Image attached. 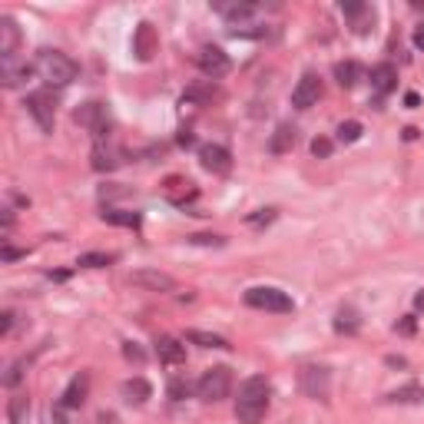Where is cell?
Wrapping results in <instances>:
<instances>
[{"mask_svg": "<svg viewBox=\"0 0 424 424\" xmlns=\"http://www.w3.org/2000/svg\"><path fill=\"white\" fill-rule=\"evenodd\" d=\"M269 398H272V384L265 375H252L242 381L239 398H236V418L239 424H262L269 411Z\"/></svg>", "mask_w": 424, "mask_h": 424, "instance_id": "1", "label": "cell"}, {"mask_svg": "<svg viewBox=\"0 0 424 424\" xmlns=\"http://www.w3.org/2000/svg\"><path fill=\"white\" fill-rule=\"evenodd\" d=\"M33 70H37L40 80H47L50 87H66V83H73L76 73H80V66L66 54H60V50H40L37 60H33Z\"/></svg>", "mask_w": 424, "mask_h": 424, "instance_id": "2", "label": "cell"}, {"mask_svg": "<svg viewBox=\"0 0 424 424\" xmlns=\"http://www.w3.org/2000/svg\"><path fill=\"white\" fill-rule=\"evenodd\" d=\"M229 392H232V371L226 368V365H216V368H209L202 378H199L196 384V394L202 398V401L216 404L222 401V398H229Z\"/></svg>", "mask_w": 424, "mask_h": 424, "instance_id": "3", "label": "cell"}, {"mask_svg": "<svg viewBox=\"0 0 424 424\" xmlns=\"http://www.w3.org/2000/svg\"><path fill=\"white\" fill-rule=\"evenodd\" d=\"M246 305L262 308V312H282V315L295 308L292 295L282 292V289H272V285H255V289H249V292H246Z\"/></svg>", "mask_w": 424, "mask_h": 424, "instance_id": "4", "label": "cell"}, {"mask_svg": "<svg viewBox=\"0 0 424 424\" xmlns=\"http://www.w3.org/2000/svg\"><path fill=\"white\" fill-rule=\"evenodd\" d=\"M73 120L83 126V130H90L97 140H103L109 130V113H107V103H99V99H90V103H83V107L73 113Z\"/></svg>", "mask_w": 424, "mask_h": 424, "instance_id": "5", "label": "cell"}, {"mask_svg": "<svg viewBox=\"0 0 424 424\" xmlns=\"http://www.w3.org/2000/svg\"><path fill=\"white\" fill-rule=\"evenodd\" d=\"M298 388H302L312 401H325L328 388H332V375H328V368H322V365H305V368L298 371Z\"/></svg>", "mask_w": 424, "mask_h": 424, "instance_id": "6", "label": "cell"}, {"mask_svg": "<svg viewBox=\"0 0 424 424\" xmlns=\"http://www.w3.org/2000/svg\"><path fill=\"white\" fill-rule=\"evenodd\" d=\"M322 99V80L315 73H305L292 90V107L295 109H312Z\"/></svg>", "mask_w": 424, "mask_h": 424, "instance_id": "7", "label": "cell"}, {"mask_svg": "<svg viewBox=\"0 0 424 424\" xmlns=\"http://www.w3.org/2000/svg\"><path fill=\"white\" fill-rule=\"evenodd\" d=\"M156 50H159V37H156V27L143 20L140 27L133 30V54H136V60L150 63L152 56H156Z\"/></svg>", "mask_w": 424, "mask_h": 424, "instance_id": "8", "label": "cell"}, {"mask_svg": "<svg viewBox=\"0 0 424 424\" xmlns=\"http://www.w3.org/2000/svg\"><path fill=\"white\" fill-rule=\"evenodd\" d=\"M199 70L209 76V80H219V76H226L232 70V60L226 56V50H219V47H202L199 50Z\"/></svg>", "mask_w": 424, "mask_h": 424, "instance_id": "9", "label": "cell"}, {"mask_svg": "<svg viewBox=\"0 0 424 424\" xmlns=\"http://www.w3.org/2000/svg\"><path fill=\"white\" fill-rule=\"evenodd\" d=\"M23 107H27V113L37 120V126H40V130L54 133V99L47 97V93H30Z\"/></svg>", "mask_w": 424, "mask_h": 424, "instance_id": "10", "label": "cell"}, {"mask_svg": "<svg viewBox=\"0 0 424 424\" xmlns=\"http://www.w3.org/2000/svg\"><path fill=\"white\" fill-rule=\"evenodd\" d=\"M130 282L140 289H150V292H176V279L159 272V269H136L130 275Z\"/></svg>", "mask_w": 424, "mask_h": 424, "instance_id": "11", "label": "cell"}, {"mask_svg": "<svg viewBox=\"0 0 424 424\" xmlns=\"http://www.w3.org/2000/svg\"><path fill=\"white\" fill-rule=\"evenodd\" d=\"M199 163H202V169H209V173H229V169H232V156H229L226 146L206 143V146H199Z\"/></svg>", "mask_w": 424, "mask_h": 424, "instance_id": "12", "label": "cell"}, {"mask_svg": "<svg viewBox=\"0 0 424 424\" xmlns=\"http://www.w3.org/2000/svg\"><path fill=\"white\" fill-rule=\"evenodd\" d=\"M30 73H37L27 60H17V56H0V80H4V87H20L23 80Z\"/></svg>", "mask_w": 424, "mask_h": 424, "instance_id": "13", "label": "cell"}, {"mask_svg": "<svg viewBox=\"0 0 424 424\" xmlns=\"http://www.w3.org/2000/svg\"><path fill=\"white\" fill-rule=\"evenodd\" d=\"M123 156H126V152H123L120 146L99 140L97 146H93V169H97V173H109V169L123 166Z\"/></svg>", "mask_w": 424, "mask_h": 424, "instance_id": "14", "label": "cell"}, {"mask_svg": "<svg viewBox=\"0 0 424 424\" xmlns=\"http://www.w3.org/2000/svg\"><path fill=\"white\" fill-rule=\"evenodd\" d=\"M341 13L351 20L355 33H368V27L375 23V11L368 4H361V0H341Z\"/></svg>", "mask_w": 424, "mask_h": 424, "instance_id": "15", "label": "cell"}, {"mask_svg": "<svg viewBox=\"0 0 424 424\" xmlns=\"http://www.w3.org/2000/svg\"><path fill=\"white\" fill-rule=\"evenodd\" d=\"M156 355H159V361L163 365H183L186 361V345L179 341V338H169V335H159L156 338Z\"/></svg>", "mask_w": 424, "mask_h": 424, "instance_id": "16", "label": "cell"}, {"mask_svg": "<svg viewBox=\"0 0 424 424\" xmlns=\"http://www.w3.org/2000/svg\"><path fill=\"white\" fill-rule=\"evenodd\" d=\"M394 87H398V70H394L392 63L371 66V90H375L378 97H388Z\"/></svg>", "mask_w": 424, "mask_h": 424, "instance_id": "17", "label": "cell"}, {"mask_svg": "<svg viewBox=\"0 0 424 424\" xmlns=\"http://www.w3.org/2000/svg\"><path fill=\"white\" fill-rule=\"evenodd\" d=\"M295 143H298V130H295L292 123H279L275 126V133L269 136V150L275 152V156H282V152H292Z\"/></svg>", "mask_w": 424, "mask_h": 424, "instance_id": "18", "label": "cell"}, {"mask_svg": "<svg viewBox=\"0 0 424 424\" xmlns=\"http://www.w3.org/2000/svg\"><path fill=\"white\" fill-rule=\"evenodd\" d=\"M20 47V27L13 17H0V56H17Z\"/></svg>", "mask_w": 424, "mask_h": 424, "instance_id": "19", "label": "cell"}, {"mask_svg": "<svg viewBox=\"0 0 424 424\" xmlns=\"http://www.w3.org/2000/svg\"><path fill=\"white\" fill-rule=\"evenodd\" d=\"M87 392H90V378L87 375H76L70 384H66L63 398H60V404L63 408H83V401H87Z\"/></svg>", "mask_w": 424, "mask_h": 424, "instance_id": "20", "label": "cell"}, {"mask_svg": "<svg viewBox=\"0 0 424 424\" xmlns=\"http://www.w3.org/2000/svg\"><path fill=\"white\" fill-rule=\"evenodd\" d=\"M163 189H166V196L173 199V202H179V206H183L186 199H196V186L189 183V179H179V176H169Z\"/></svg>", "mask_w": 424, "mask_h": 424, "instance_id": "21", "label": "cell"}, {"mask_svg": "<svg viewBox=\"0 0 424 424\" xmlns=\"http://www.w3.org/2000/svg\"><path fill=\"white\" fill-rule=\"evenodd\" d=\"M186 341H193V345H199V349H219V351H229V349H232V345H229L222 335H212V332H199V328L186 332Z\"/></svg>", "mask_w": 424, "mask_h": 424, "instance_id": "22", "label": "cell"}, {"mask_svg": "<svg viewBox=\"0 0 424 424\" xmlns=\"http://www.w3.org/2000/svg\"><path fill=\"white\" fill-rule=\"evenodd\" d=\"M212 7H216V13H222V17L232 20V23H239V20H246V17L255 13L252 4H236V0H232V4H229V0H219V4H212Z\"/></svg>", "mask_w": 424, "mask_h": 424, "instance_id": "23", "label": "cell"}, {"mask_svg": "<svg viewBox=\"0 0 424 424\" xmlns=\"http://www.w3.org/2000/svg\"><path fill=\"white\" fill-rule=\"evenodd\" d=\"M216 97V83L212 80H199V83H193V87H186L183 93V103H209V99Z\"/></svg>", "mask_w": 424, "mask_h": 424, "instance_id": "24", "label": "cell"}, {"mask_svg": "<svg viewBox=\"0 0 424 424\" xmlns=\"http://www.w3.org/2000/svg\"><path fill=\"white\" fill-rule=\"evenodd\" d=\"M335 80L341 90H351L361 80V66L355 60H341V63H335Z\"/></svg>", "mask_w": 424, "mask_h": 424, "instance_id": "25", "label": "cell"}, {"mask_svg": "<svg viewBox=\"0 0 424 424\" xmlns=\"http://www.w3.org/2000/svg\"><path fill=\"white\" fill-rule=\"evenodd\" d=\"M123 394H126V401L130 404H146L150 401V394H152V388H150V381L146 378H130L126 384H123Z\"/></svg>", "mask_w": 424, "mask_h": 424, "instance_id": "26", "label": "cell"}, {"mask_svg": "<svg viewBox=\"0 0 424 424\" xmlns=\"http://www.w3.org/2000/svg\"><path fill=\"white\" fill-rule=\"evenodd\" d=\"M358 328H361V318H358L355 308H349V305L338 308V315H335V332L338 335H355Z\"/></svg>", "mask_w": 424, "mask_h": 424, "instance_id": "27", "label": "cell"}, {"mask_svg": "<svg viewBox=\"0 0 424 424\" xmlns=\"http://www.w3.org/2000/svg\"><path fill=\"white\" fill-rule=\"evenodd\" d=\"M103 222H109V226L140 229V212H126V209H103Z\"/></svg>", "mask_w": 424, "mask_h": 424, "instance_id": "28", "label": "cell"}, {"mask_svg": "<svg viewBox=\"0 0 424 424\" xmlns=\"http://www.w3.org/2000/svg\"><path fill=\"white\" fill-rule=\"evenodd\" d=\"M388 401H394V404H421L424 401V388H421V384H404V388H398V392L388 394Z\"/></svg>", "mask_w": 424, "mask_h": 424, "instance_id": "29", "label": "cell"}, {"mask_svg": "<svg viewBox=\"0 0 424 424\" xmlns=\"http://www.w3.org/2000/svg\"><path fill=\"white\" fill-rule=\"evenodd\" d=\"M7 414H11V424H27V414H30L27 394H13L11 404H7Z\"/></svg>", "mask_w": 424, "mask_h": 424, "instance_id": "30", "label": "cell"}, {"mask_svg": "<svg viewBox=\"0 0 424 424\" xmlns=\"http://www.w3.org/2000/svg\"><path fill=\"white\" fill-rule=\"evenodd\" d=\"M116 259L113 252H87V255H80V265H87V269H103L109 262Z\"/></svg>", "mask_w": 424, "mask_h": 424, "instance_id": "31", "label": "cell"}, {"mask_svg": "<svg viewBox=\"0 0 424 424\" xmlns=\"http://www.w3.org/2000/svg\"><path fill=\"white\" fill-rule=\"evenodd\" d=\"M338 140L341 143H358L361 140V123L358 120H345L338 126Z\"/></svg>", "mask_w": 424, "mask_h": 424, "instance_id": "32", "label": "cell"}, {"mask_svg": "<svg viewBox=\"0 0 424 424\" xmlns=\"http://www.w3.org/2000/svg\"><path fill=\"white\" fill-rule=\"evenodd\" d=\"M312 152H315L318 159H328V156H332V140H325V136H318V140L312 143Z\"/></svg>", "mask_w": 424, "mask_h": 424, "instance_id": "33", "label": "cell"}, {"mask_svg": "<svg viewBox=\"0 0 424 424\" xmlns=\"http://www.w3.org/2000/svg\"><path fill=\"white\" fill-rule=\"evenodd\" d=\"M189 242H196V246H226L222 236H193Z\"/></svg>", "mask_w": 424, "mask_h": 424, "instance_id": "34", "label": "cell"}, {"mask_svg": "<svg viewBox=\"0 0 424 424\" xmlns=\"http://www.w3.org/2000/svg\"><path fill=\"white\" fill-rule=\"evenodd\" d=\"M183 394H189V384L173 381V384H169V398H173V401H183Z\"/></svg>", "mask_w": 424, "mask_h": 424, "instance_id": "35", "label": "cell"}, {"mask_svg": "<svg viewBox=\"0 0 424 424\" xmlns=\"http://www.w3.org/2000/svg\"><path fill=\"white\" fill-rule=\"evenodd\" d=\"M123 355H126V358H130V361H136V365H140V361H143V351L136 349L133 341H126V345H123Z\"/></svg>", "mask_w": 424, "mask_h": 424, "instance_id": "36", "label": "cell"}, {"mask_svg": "<svg viewBox=\"0 0 424 424\" xmlns=\"http://www.w3.org/2000/svg\"><path fill=\"white\" fill-rule=\"evenodd\" d=\"M414 328H418L414 315H408V318H401V322H398V332H401V335H414Z\"/></svg>", "mask_w": 424, "mask_h": 424, "instance_id": "37", "label": "cell"}, {"mask_svg": "<svg viewBox=\"0 0 424 424\" xmlns=\"http://www.w3.org/2000/svg\"><path fill=\"white\" fill-rule=\"evenodd\" d=\"M269 219H275V209H262L259 216H249L252 226H259V222H269Z\"/></svg>", "mask_w": 424, "mask_h": 424, "instance_id": "38", "label": "cell"}, {"mask_svg": "<svg viewBox=\"0 0 424 424\" xmlns=\"http://www.w3.org/2000/svg\"><path fill=\"white\" fill-rule=\"evenodd\" d=\"M11 325H13V312H4V315H0V335H7Z\"/></svg>", "mask_w": 424, "mask_h": 424, "instance_id": "39", "label": "cell"}, {"mask_svg": "<svg viewBox=\"0 0 424 424\" xmlns=\"http://www.w3.org/2000/svg\"><path fill=\"white\" fill-rule=\"evenodd\" d=\"M414 47L424 54V23H421V27H414Z\"/></svg>", "mask_w": 424, "mask_h": 424, "instance_id": "40", "label": "cell"}, {"mask_svg": "<svg viewBox=\"0 0 424 424\" xmlns=\"http://www.w3.org/2000/svg\"><path fill=\"white\" fill-rule=\"evenodd\" d=\"M23 252L20 249H11V246H4V262H13V259H20Z\"/></svg>", "mask_w": 424, "mask_h": 424, "instance_id": "41", "label": "cell"}, {"mask_svg": "<svg viewBox=\"0 0 424 424\" xmlns=\"http://www.w3.org/2000/svg\"><path fill=\"white\" fill-rule=\"evenodd\" d=\"M193 143H196V136H193V133H189V130H183V133H179V146H193Z\"/></svg>", "mask_w": 424, "mask_h": 424, "instance_id": "42", "label": "cell"}, {"mask_svg": "<svg viewBox=\"0 0 424 424\" xmlns=\"http://www.w3.org/2000/svg\"><path fill=\"white\" fill-rule=\"evenodd\" d=\"M418 103H421V97H418V93H404V107H418Z\"/></svg>", "mask_w": 424, "mask_h": 424, "instance_id": "43", "label": "cell"}, {"mask_svg": "<svg viewBox=\"0 0 424 424\" xmlns=\"http://www.w3.org/2000/svg\"><path fill=\"white\" fill-rule=\"evenodd\" d=\"M414 305H418V308H424V289L418 295H414Z\"/></svg>", "mask_w": 424, "mask_h": 424, "instance_id": "44", "label": "cell"}, {"mask_svg": "<svg viewBox=\"0 0 424 424\" xmlns=\"http://www.w3.org/2000/svg\"><path fill=\"white\" fill-rule=\"evenodd\" d=\"M54 424H66V421H63V414H54Z\"/></svg>", "mask_w": 424, "mask_h": 424, "instance_id": "45", "label": "cell"}]
</instances>
